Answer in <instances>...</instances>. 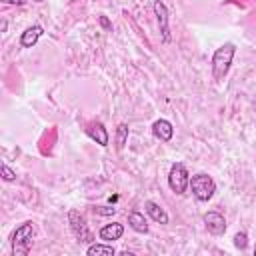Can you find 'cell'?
Masks as SVG:
<instances>
[{
    "instance_id": "19",
    "label": "cell",
    "mask_w": 256,
    "mask_h": 256,
    "mask_svg": "<svg viewBox=\"0 0 256 256\" xmlns=\"http://www.w3.org/2000/svg\"><path fill=\"white\" fill-rule=\"evenodd\" d=\"M100 26H102V28H106V30H110V28H112V24H110V20H108L106 16H100Z\"/></svg>"
},
{
    "instance_id": "20",
    "label": "cell",
    "mask_w": 256,
    "mask_h": 256,
    "mask_svg": "<svg viewBox=\"0 0 256 256\" xmlns=\"http://www.w3.org/2000/svg\"><path fill=\"white\" fill-rule=\"evenodd\" d=\"M2 2H6V4H16V6H22V4H24V0H2Z\"/></svg>"
},
{
    "instance_id": "4",
    "label": "cell",
    "mask_w": 256,
    "mask_h": 256,
    "mask_svg": "<svg viewBox=\"0 0 256 256\" xmlns=\"http://www.w3.org/2000/svg\"><path fill=\"white\" fill-rule=\"evenodd\" d=\"M168 186L174 194L182 196L186 194V190L190 188V174L186 170V166L182 162H174L170 166V172H168Z\"/></svg>"
},
{
    "instance_id": "13",
    "label": "cell",
    "mask_w": 256,
    "mask_h": 256,
    "mask_svg": "<svg viewBox=\"0 0 256 256\" xmlns=\"http://www.w3.org/2000/svg\"><path fill=\"white\" fill-rule=\"evenodd\" d=\"M128 224H130V228H132L134 232H138V234H146V232H148V222H146L144 214L138 212V210H134V212L128 214Z\"/></svg>"
},
{
    "instance_id": "21",
    "label": "cell",
    "mask_w": 256,
    "mask_h": 256,
    "mask_svg": "<svg viewBox=\"0 0 256 256\" xmlns=\"http://www.w3.org/2000/svg\"><path fill=\"white\" fill-rule=\"evenodd\" d=\"M254 256H256V246H254Z\"/></svg>"
},
{
    "instance_id": "16",
    "label": "cell",
    "mask_w": 256,
    "mask_h": 256,
    "mask_svg": "<svg viewBox=\"0 0 256 256\" xmlns=\"http://www.w3.org/2000/svg\"><path fill=\"white\" fill-rule=\"evenodd\" d=\"M234 246H236L238 250H246V246H248V236H246V232H236V234H234Z\"/></svg>"
},
{
    "instance_id": "11",
    "label": "cell",
    "mask_w": 256,
    "mask_h": 256,
    "mask_svg": "<svg viewBox=\"0 0 256 256\" xmlns=\"http://www.w3.org/2000/svg\"><path fill=\"white\" fill-rule=\"evenodd\" d=\"M152 134H154L160 142H170L172 136H174V126H172L168 120L160 118V120H156V122L152 124Z\"/></svg>"
},
{
    "instance_id": "6",
    "label": "cell",
    "mask_w": 256,
    "mask_h": 256,
    "mask_svg": "<svg viewBox=\"0 0 256 256\" xmlns=\"http://www.w3.org/2000/svg\"><path fill=\"white\" fill-rule=\"evenodd\" d=\"M204 224H206V230L214 236H222L226 232V220L216 210H210V212L204 214Z\"/></svg>"
},
{
    "instance_id": "5",
    "label": "cell",
    "mask_w": 256,
    "mask_h": 256,
    "mask_svg": "<svg viewBox=\"0 0 256 256\" xmlns=\"http://www.w3.org/2000/svg\"><path fill=\"white\" fill-rule=\"evenodd\" d=\"M68 224H70V230L72 234L76 236L78 242H84V244H92L94 242V236L86 224V218L78 212V210H70L68 212Z\"/></svg>"
},
{
    "instance_id": "7",
    "label": "cell",
    "mask_w": 256,
    "mask_h": 256,
    "mask_svg": "<svg viewBox=\"0 0 256 256\" xmlns=\"http://www.w3.org/2000/svg\"><path fill=\"white\" fill-rule=\"evenodd\" d=\"M154 14H156V20H158V28H160L162 40L168 44V42L172 40V36H170V26H168V8H166L160 0L154 2Z\"/></svg>"
},
{
    "instance_id": "17",
    "label": "cell",
    "mask_w": 256,
    "mask_h": 256,
    "mask_svg": "<svg viewBox=\"0 0 256 256\" xmlns=\"http://www.w3.org/2000/svg\"><path fill=\"white\" fill-rule=\"evenodd\" d=\"M2 178H4L6 182H14V180H16V172L10 170L8 164H2Z\"/></svg>"
},
{
    "instance_id": "15",
    "label": "cell",
    "mask_w": 256,
    "mask_h": 256,
    "mask_svg": "<svg viewBox=\"0 0 256 256\" xmlns=\"http://www.w3.org/2000/svg\"><path fill=\"white\" fill-rule=\"evenodd\" d=\"M126 140H128V124H118V128H116V146L118 148H124V144H126Z\"/></svg>"
},
{
    "instance_id": "14",
    "label": "cell",
    "mask_w": 256,
    "mask_h": 256,
    "mask_svg": "<svg viewBox=\"0 0 256 256\" xmlns=\"http://www.w3.org/2000/svg\"><path fill=\"white\" fill-rule=\"evenodd\" d=\"M86 254L88 256H114L116 254V250L110 246V244H90L88 248H86Z\"/></svg>"
},
{
    "instance_id": "8",
    "label": "cell",
    "mask_w": 256,
    "mask_h": 256,
    "mask_svg": "<svg viewBox=\"0 0 256 256\" xmlns=\"http://www.w3.org/2000/svg\"><path fill=\"white\" fill-rule=\"evenodd\" d=\"M86 134L96 142V144H100V146H108V142H110V136H108V130L104 128V124L102 122H92V124H88V128H86Z\"/></svg>"
},
{
    "instance_id": "9",
    "label": "cell",
    "mask_w": 256,
    "mask_h": 256,
    "mask_svg": "<svg viewBox=\"0 0 256 256\" xmlns=\"http://www.w3.org/2000/svg\"><path fill=\"white\" fill-rule=\"evenodd\" d=\"M124 234V224L120 222H112V224H104L100 230H98V236L100 240L104 242H114V240H120Z\"/></svg>"
},
{
    "instance_id": "12",
    "label": "cell",
    "mask_w": 256,
    "mask_h": 256,
    "mask_svg": "<svg viewBox=\"0 0 256 256\" xmlns=\"http://www.w3.org/2000/svg\"><path fill=\"white\" fill-rule=\"evenodd\" d=\"M144 210H146V214L154 220V222H158V224H168V214H166V210L160 206V204H156V202H152V200H146L144 202Z\"/></svg>"
},
{
    "instance_id": "10",
    "label": "cell",
    "mask_w": 256,
    "mask_h": 256,
    "mask_svg": "<svg viewBox=\"0 0 256 256\" xmlns=\"http://www.w3.org/2000/svg\"><path fill=\"white\" fill-rule=\"evenodd\" d=\"M42 34H44V28H42L40 24L28 26V28L22 32V36H20V46H22V48H32V46H36V42L40 40Z\"/></svg>"
},
{
    "instance_id": "22",
    "label": "cell",
    "mask_w": 256,
    "mask_h": 256,
    "mask_svg": "<svg viewBox=\"0 0 256 256\" xmlns=\"http://www.w3.org/2000/svg\"><path fill=\"white\" fill-rule=\"evenodd\" d=\"M34 2H44V0H34Z\"/></svg>"
},
{
    "instance_id": "18",
    "label": "cell",
    "mask_w": 256,
    "mask_h": 256,
    "mask_svg": "<svg viewBox=\"0 0 256 256\" xmlns=\"http://www.w3.org/2000/svg\"><path fill=\"white\" fill-rule=\"evenodd\" d=\"M94 214H100V216H114V214H116V208H110V206H96V208H94Z\"/></svg>"
},
{
    "instance_id": "3",
    "label": "cell",
    "mask_w": 256,
    "mask_h": 256,
    "mask_svg": "<svg viewBox=\"0 0 256 256\" xmlns=\"http://www.w3.org/2000/svg\"><path fill=\"white\" fill-rule=\"evenodd\" d=\"M34 238V224L32 222H22L14 232H12V252L14 254H28Z\"/></svg>"
},
{
    "instance_id": "2",
    "label": "cell",
    "mask_w": 256,
    "mask_h": 256,
    "mask_svg": "<svg viewBox=\"0 0 256 256\" xmlns=\"http://www.w3.org/2000/svg\"><path fill=\"white\" fill-rule=\"evenodd\" d=\"M190 190L198 202H208L216 192V182L212 180V176L200 172L190 178Z\"/></svg>"
},
{
    "instance_id": "1",
    "label": "cell",
    "mask_w": 256,
    "mask_h": 256,
    "mask_svg": "<svg viewBox=\"0 0 256 256\" xmlns=\"http://www.w3.org/2000/svg\"><path fill=\"white\" fill-rule=\"evenodd\" d=\"M234 54H236V46L232 42H226L220 48H216V52L212 56V76H214V80H224V76L228 74L230 64L234 60Z\"/></svg>"
}]
</instances>
